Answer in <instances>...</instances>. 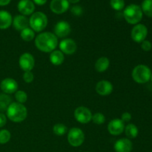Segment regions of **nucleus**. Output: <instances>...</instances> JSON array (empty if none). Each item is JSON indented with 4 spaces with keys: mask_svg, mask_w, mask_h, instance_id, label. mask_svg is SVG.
<instances>
[{
    "mask_svg": "<svg viewBox=\"0 0 152 152\" xmlns=\"http://www.w3.org/2000/svg\"><path fill=\"white\" fill-rule=\"evenodd\" d=\"M85 140L84 132L79 128H72L68 134V141L73 147H79Z\"/></svg>",
    "mask_w": 152,
    "mask_h": 152,
    "instance_id": "obj_6",
    "label": "nucleus"
},
{
    "mask_svg": "<svg viewBox=\"0 0 152 152\" xmlns=\"http://www.w3.org/2000/svg\"><path fill=\"white\" fill-rule=\"evenodd\" d=\"M12 24H13V27H14V28L16 31H19L21 32L22 30L28 28L29 20H28V18L25 16H23L22 14L17 15V16H16L13 18Z\"/></svg>",
    "mask_w": 152,
    "mask_h": 152,
    "instance_id": "obj_18",
    "label": "nucleus"
},
{
    "mask_svg": "<svg viewBox=\"0 0 152 152\" xmlns=\"http://www.w3.org/2000/svg\"><path fill=\"white\" fill-rule=\"evenodd\" d=\"M121 120H123L124 123H126V122H129L131 120H132V114L129 112H125L122 114L121 116Z\"/></svg>",
    "mask_w": 152,
    "mask_h": 152,
    "instance_id": "obj_34",
    "label": "nucleus"
},
{
    "mask_svg": "<svg viewBox=\"0 0 152 152\" xmlns=\"http://www.w3.org/2000/svg\"><path fill=\"white\" fill-rule=\"evenodd\" d=\"M11 0H0V6L7 5Z\"/></svg>",
    "mask_w": 152,
    "mask_h": 152,
    "instance_id": "obj_37",
    "label": "nucleus"
},
{
    "mask_svg": "<svg viewBox=\"0 0 152 152\" xmlns=\"http://www.w3.org/2000/svg\"><path fill=\"white\" fill-rule=\"evenodd\" d=\"M110 4L114 10L120 11L124 8L125 1L124 0H111Z\"/></svg>",
    "mask_w": 152,
    "mask_h": 152,
    "instance_id": "obj_28",
    "label": "nucleus"
},
{
    "mask_svg": "<svg viewBox=\"0 0 152 152\" xmlns=\"http://www.w3.org/2000/svg\"><path fill=\"white\" fill-rule=\"evenodd\" d=\"M143 13L140 6L132 4L127 6L123 11V16L128 23L131 25H137L142 19Z\"/></svg>",
    "mask_w": 152,
    "mask_h": 152,
    "instance_id": "obj_3",
    "label": "nucleus"
},
{
    "mask_svg": "<svg viewBox=\"0 0 152 152\" xmlns=\"http://www.w3.org/2000/svg\"><path fill=\"white\" fill-rule=\"evenodd\" d=\"M7 123V117L3 113H0V128L5 126Z\"/></svg>",
    "mask_w": 152,
    "mask_h": 152,
    "instance_id": "obj_35",
    "label": "nucleus"
},
{
    "mask_svg": "<svg viewBox=\"0 0 152 152\" xmlns=\"http://www.w3.org/2000/svg\"><path fill=\"white\" fill-rule=\"evenodd\" d=\"M11 103V98L7 94H0V111H7V108Z\"/></svg>",
    "mask_w": 152,
    "mask_h": 152,
    "instance_id": "obj_24",
    "label": "nucleus"
},
{
    "mask_svg": "<svg viewBox=\"0 0 152 152\" xmlns=\"http://www.w3.org/2000/svg\"><path fill=\"white\" fill-rule=\"evenodd\" d=\"M110 65L109 59L107 57L102 56V57L99 58L96 60V63H95V69L96 70L97 72L102 73L106 71Z\"/></svg>",
    "mask_w": 152,
    "mask_h": 152,
    "instance_id": "obj_21",
    "label": "nucleus"
},
{
    "mask_svg": "<svg viewBox=\"0 0 152 152\" xmlns=\"http://www.w3.org/2000/svg\"><path fill=\"white\" fill-rule=\"evenodd\" d=\"M108 132L111 135L117 136L124 132L125 123L121 119H114L108 125Z\"/></svg>",
    "mask_w": 152,
    "mask_h": 152,
    "instance_id": "obj_12",
    "label": "nucleus"
},
{
    "mask_svg": "<svg viewBox=\"0 0 152 152\" xmlns=\"http://www.w3.org/2000/svg\"><path fill=\"white\" fill-rule=\"evenodd\" d=\"M53 132L57 136H62L68 132V128L62 123H57L53 126Z\"/></svg>",
    "mask_w": 152,
    "mask_h": 152,
    "instance_id": "obj_26",
    "label": "nucleus"
},
{
    "mask_svg": "<svg viewBox=\"0 0 152 152\" xmlns=\"http://www.w3.org/2000/svg\"><path fill=\"white\" fill-rule=\"evenodd\" d=\"M71 11L74 16H80V15L83 14V7L80 5H74L71 7Z\"/></svg>",
    "mask_w": 152,
    "mask_h": 152,
    "instance_id": "obj_32",
    "label": "nucleus"
},
{
    "mask_svg": "<svg viewBox=\"0 0 152 152\" xmlns=\"http://www.w3.org/2000/svg\"><path fill=\"white\" fill-rule=\"evenodd\" d=\"M125 133L126 135L129 138L131 139H134V138H136L137 137L138 133V129L135 125L130 123V124H128L126 126V127H125Z\"/></svg>",
    "mask_w": 152,
    "mask_h": 152,
    "instance_id": "obj_22",
    "label": "nucleus"
},
{
    "mask_svg": "<svg viewBox=\"0 0 152 152\" xmlns=\"http://www.w3.org/2000/svg\"><path fill=\"white\" fill-rule=\"evenodd\" d=\"M151 152H152V151H151Z\"/></svg>",
    "mask_w": 152,
    "mask_h": 152,
    "instance_id": "obj_40",
    "label": "nucleus"
},
{
    "mask_svg": "<svg viewBox=\"0 0 152 152\" xmlns=\"http://www.w3.org/2000/svg\"><path fill=\"white\" fill-rule=\"evenodd\" d=\"M65 56L64 53L61 50H53L50 54V61L53 65H60L63 63Z\"/></svg>",
    "mask_w": 152,
    "mask_h": 152,
    "instance_id": "obj_20",
    "label": "nucleus"
},
{
    "mask_svg": "<svg viewBox=\"0 0 152 152\" xmlns=\"http://www.w3.org/2000/svg\"><path fill=\"white\" fill-rule=\"evenodd\" d=\"M74 117L79 123L86 124L91 120V111L86 107L80 106L74 111Z\"/></svg>",
    "mask_w": 152,
    "mask_h": 152,
    "instance_id": "obj_8",
    "label": "nucleus"
},
{
    "mask_svg": "<svg viewBox=\"0 0 152 152\" xmlns=\"http://www.w3.org/2000/svg\"><path fill=\"white\" fill-rule=\"evenodd\" d=\"M133 148L132 141L127 138L118 140L114 144V150L116 152H131Z\"/></svg>",
    "mask_w": 152,
    "mask_h": 152,
    "instance_id": "obj_16",
    "label": "nucleus"
},
{
    "mask_svg": "<svg viewBox=\"0 0 152 152\" xmlns=\"http://www.w3.org/2000/svg\"><path fill=\"white\" fill-rule=\"evenodd\" d=\"M141 48L145 51H149V50H151L152 48L151 42L148 40H144L141 42Z\"/></svg>",
    "mask_w": 152,
    "mask_h": 152,
    "instance_id": "obj_33",
    "label": "nucleus"
},
{
    "mask_svg": "<svg viewBox=\"0 0 152 152\" xmlns=\"http://www.w3.org/2000/svg\"><path fill=\"white\" fill-rule=\"evenodd\" d=\"M19 64L22 71H31L35 65V59L30 53H25L19 57Z\"/></svg>",
    "mask_w": 152,
    "mask_h": 152,
    "instance_id": "obj_9",
    "label": "nucleus"
},
{
    "mask_svg": "<svg viewBox=\"0 0 152 152\" xmlns=\"http://www.w3.org/2000/svg\"><path fill=\"white\" fill-rule=\"evenodd\" d=\"M18 10L23 16H29L34 13L35 4L31 0H20L18 3Z\"/></svg>",
    "mask_w": 152,
    "mask_h": 152,
    "instance_id": "obj_13",
    "label": "nucleus"
},
{
    "mask_svg": "<svg viewBox=\"0 0 152 152\" xmlns=\"http://www.w3.org/2000/svg\"><path fill=\"white\" fill-rule=\"evenodd\" d=\"M151 82H152V74H151Z\"/></svg>",
    "mask_w": 152,
    "mask_h": 152,
    "instance_id": "obj_39",
    "label": "nucleus"
},
{
    "mask_svg": "<svg viewBox=\"0 0 152 152\" xmlns=\"http://www.w3.org/2000/svg\"><path fill=\"white\" fill-rule=\"evenodd\" d=\"M0 88L4 94H11L17 91L18 83L13 79L6 78L1 82Z\"/></svg>",
    "mask_w": 152,
    "mask_h": 152,
    "instance_id": "obj_14",
    "label": "nucleus"
},
{
    "mask_svg": "<svg viewBox=\"0 0 152 152\" xmlns=\"http://www.w3.org/2000/svg\"><path fill=\"white\" fill-rule=\"evenodd\" d=\"M20 37L25 42H31L35 37V32L31 28H27L21 31Z\"/></svg>",
    "mask_w": 152,
    "mask_h": 152,
    "instance_id": "obj_23",
    "label": "nucleus"
},
{
    "mask_svg": "<svg viewBox=\"0 0 152 152\" xmlns=\"http://www.w3.org/2000/svg\"><path fill=\"white\" fill-rule=\"evenodd\" d=\"M29 25L34 32H41L48 25V17L42 12H35L29 19Z\"/></svg>",
    "mask_w": 152,
    "mask_h": 152,
    "instance_id": "obj_4",
    "label": "nucleus"
},
{
    "mask_svg": "<svg viewBox=\"0 0 152 152\" xmlns=\"http://www.w3.org/2000/svg\"><path fill=\"white\" fill-rule=\"evenodd\" d=\"M148 34V29L146 26L142 24H137L132 28L131 36L135 42L141 43L142 41L145 40V38Z\"/></svg>",
    "mask_w": 152,
    "mask_h": 152,
    "instance_id": "obj_7",
    "label": "nucleus"
},
{
    "mask_svg": "<svg viewBox=\"0 0 152 152\" xmlns=\"http://www.w3.org/2000/svg\"><path fill=\"white\" fill-rule=\"evenodd\" d=\"M50 8L53 13L62 14L68 10L69 2L68 0H52L50 1Z\"/></svg>",
    "mask_w": 152,
    "mask_h": 152,
    "instance_id": "obj_11",
    "label": "nucleus"
},
{
    "mask_svg": "<svg viewBox=\"0 0 152 152\" xmlns=\"http://www.w3.org/2000/svg\"><path fill=\"white\" fill-rule=\"evenodd\" d=\"M96 91L101 96H108L113 91V85L108 80H101L96 84Z\"/></svg>",
    "mask_w": 152,
    "mask_h": 152,
    "instance_id": "obj_17",
    "label": "nucleus"
},
{
    "mask_svg": "<svg viewBox=\"0 0 152 152\" xmlns=\"http://www.w3.org/2000/svg\"><path fill=\"white\" fill-rule=\"evenodd\" d=\"M10 132L8 130L3 129L0 131V144H6L10 140Z\"/></svg>",
    "mask_w": 152,
    "mask_h": 152,
    "instance_id": "obj_27",
    "label": "nucleus"
},
{
    "mask_svg": "<svg viewBox=\"0 0 152 152\" xmlns=\"http://www.w3.org/2000/svg\"><path fill=\"white\" fill-rule=\"evenodd\" d=\"M92 120H93L94 123L96 125H102L105 123V117L104 116V114H102V113H95L94 115H92Z\"/></svg>",
    "mask_w": 152,
    "mask_h": 152,
    "instance_id": "obj_30",
    "label": "nucleus"
},
{
    "mask_svg": "<svg viewBox=\"0 0 152 152\" xmlns=\"http://www.w3.org/2000/svg\"><path fill=\"white\" fill-rule=\"evenodd\" d=\"M13 22L11 14L6 10H0V29L8 28Z\"/></svg>",
    "mask_w": 152,
    "mask_h": 152,
    "instance_id": "obj_19",
    "label": "nucleus"
},
{
    "mask_svg": "<svg viewBox=\"0 0 152 152\" xmlns=\"http://www.w3.org/2000/svg\"><path fill=\"white\" fill-rule=\"evenodd\" d=\"M15 98H16L17 102L23 104L26 102L27 99H28V95L23 91H17L15 93Z\"/></svg>",
    "mask_w": 152,
    "mask_h": 152,
    "instance_id": "obj_29",
    "label": "nucleus"
},
{
    "mask_svg": "<svg viewBox=\"0 0 152 152\" xmlns=\"http://www.w3.org/2000/svg\"><path fill=\"white\" fill-rule=\"evenodd\" d=\"M48 0H33L34 3L38 4V5H43L47 2Z\"/></svg>",
    "mask_w": 152,
    "mask_h": 152,
    "instance_id": "obj_36",
    "label": "nucleus"
},
{
    "mask_svg": "<svg viewBox=\"0 0 152 152\" xmlns=\"http://www.w3.org/2000/svg\"><path fill=\"white\" fill-rule=\"evenodd\" d=\"M69 3H72V4H76V3L79 2L80 0H68Z\"/></svg>",
    "mask_w": 152,
    "mask_h": 152,
    "instance_id": "obj_38",
    "label": "nucleus"
},
{
    "mask_svg": "<svg viewBox=\"0 0 152 152\" xmlns=\"http://www.w3.org/2000/svg\"><path fill=\"white\" fill-rule=\"evenodd\" d=\"M71 25L66 21H60L57 22L54 27V34L59 38H65L71 33Z\"/></svg>",
    "mask_w": 152,
    "mask_h": 152,
    "instance_id": "obj_10",
    "label": "nucleus"
},
{
    "mask_svg": "<svg viewBox=\"0 0 152 152\" xmlns=\"http://www.w3.org/2000/svg\"><path fill=\"white\" fill-rule=\"evenodd\" d=\"M151 71L145 65H139L132 71V78L139 84H144L151 80Z\"/></svg>",
    "mask_w": 152,
    "mask_h": 152,
    "instance_id": "obj_5",
    "label": "nucleus"
},
{
    "mask_svg": "<svg viewBox=\"0 0 152 152\" xmlns=\"http://www.w3.org/2000/svg\"><path fill=\"white\" fill-rule=\"evenodd\" d=\"M34 76L31 71H25L23 74V80L26 83H31L34 81Z\"/></svg>",
    "mask_w": 152,
    "mask_h": 152,
    "instance_id": "obj_31",
    "label": "nucleus"
},
{
    "mask_svg": "<svg viewBox=\"0 0 152 152\" xmlns=\"http://www.w3.org/2000/svg\"><path fill=\"white\" fill-rule=\"evenodd\" d=\"M60 50L65 54L71 55L77 50V44L72 39H65L62 40L59 45Z\"/></svg>",
    "mask_w": 152,
    "mask_h": 152,
    "instance_id": "obj_15",
    "label": "nucleus"
},
{
    "mask_svg": "<svg viewBox=\"0 0 152 152\" xmlns=\"http://www.w3.org/2000/svg\"><path fill=\"white\" fill-rule=\"evenodd\" d=\"M36 47L45 53H51L58 45V39L54 34L44 32L39 34L35 39Z\"/></svg>",
    "mask_w": 152,
    "mask_h": 152,
    "instance_id": "obj_1",
    "label": "nucleus"
},
{
    "mask_svg": "<svg viewBox=\"0 0 152 152\" xmlns=\"http://www.w3.org/2000/svg\"><path fill=\"white\" fill-rule=\"evenodd\" d=\"M142 13L148 17H152V0H144L141 5Z\"/></svg>",
    "mask_w": 152,
    "mask_h": 152,
    "instance_id": "obj_25",
    "label": "nucleus"
},
{
    "mask_svg": "<svg viewBox=\"0 0 152 152\" xmlns=\"http://www.w3.org/2000/svg\"><path fill=\"white\" fill-rule=\"evenodd\" d=\"M7 118L14 123H21L26 119L28 115L27 108L23 104L12 102L7 109Z\"/></svg>",
    "mask_w": 152,
    "mask_h": 152,
    "instance_id": "obj_2",
    "label": "nucleus"
}]
</instances>
